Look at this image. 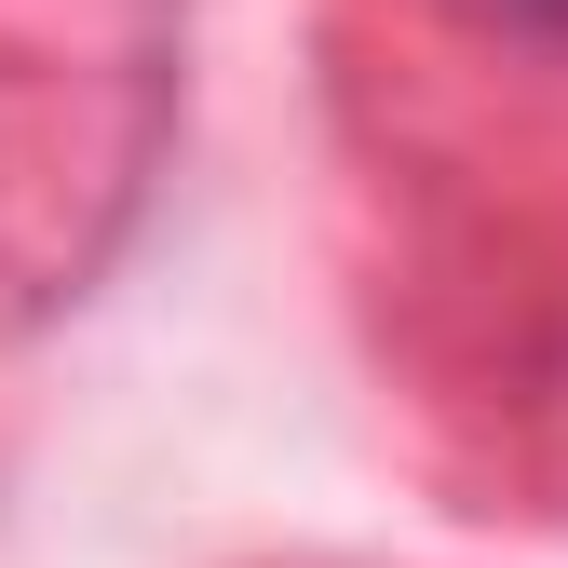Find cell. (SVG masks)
Returning <instances> with one entry per match:
<instances>
[{"instance_id": "6da1fadb", "label": "cell", "mask_w": 568, "mask_h": 568, "mask_svg": "<svg viewBox=\"0 0 568 568\" xmlns=\"http://www.w3.org/2000/svg\"><path fill=\"white\" fill-rule=\"evenodd\" d=\"M515 14H541V28H568V0H515Z\"/></svg>"}]
</instances>
